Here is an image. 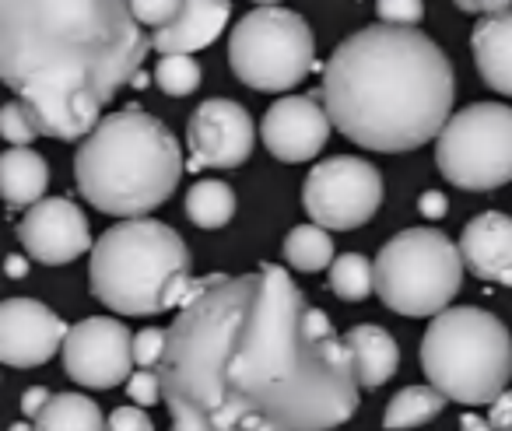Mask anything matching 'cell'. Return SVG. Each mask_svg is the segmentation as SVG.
Instances as JSON below:
<instances>
[{
    "label": "cell",
    "instance_id": "1",
    "mask_svg": "<svg viewBox=\"0 0 512 431\" xmlns=\"http://www.w3.org/2000/svg\"><path fill=\"white\" fill-rule=\"evenodd\" d=\"M155 372L169 431H330L362 386L351 347L278 263L193 281Z\"/></svg>",
    "mask_w": 512,
    "mask_h": 431
},
{
    "label": "cell",
    "instance_id": "2",
    "mask_svg": "<svg viewBox=\"0 0 512 431\" xmlns=\"http://www.w3.org/2000/svg\"><path fill=\"white\" fill-rule=\"evenodd\" d=\"M148 50L130 4L0 0V78L43 137H92L102 106L134 85Z\"/></svg>",
    "mask_w": 512,
    "mask_h": 431
},
{
    "label": "cell",
    "instance_id": "3",
    "mask_svg": "<svg viewBox=\"0 0 512 431\" xmlns=\"http://www.w3.org/2000/svg\"><path fill=\"white\" fill-rule=\"evenodd\" d=\"M453 67L418 29L369 25L323 67L320 99L330 123L369 151H414L453 120Z\"/></svg>",
    "mask_w": 512,
    "mask_h": 431
},
{
    "label": "cell",
    "instance_id": "4",
    "mask_svg": "<svg viewBox=\"0 0 512 431\" xmlns=\"http://www.w3.org/2000/svg\"><path fill=\"white\" fill-rule=\"evenodd\" d=\"M183 169L172 130L141 109L106 116L74 155V179L88 204L130 221L162 207Z\"/></svg>",
    "mask_w": 512,
    "mask_h": 431
},
{
    "label": "cell",
    "instance_id": "5",
    "mask_svg": "<svg viewBox=\"0 0 512 431\" xmlns=\"http://www.w3.org/2000/svg\"><path fill=\"white\" fill-rule=\"evenodd\" d=\"M88 281L106 309L120 316H158L190 298V249L179 232L155 218L123 221L92 246Z\"/></svg>",
    "mask_w": 512,
    "mask_h": 431
},
{
    "label": "cell",
    "instance_id": "6",
    "mask_svg": "<svg viewBox=\"0 0 512 431\" xmlns=\"http://www.w3.org/2000/svg\"><path fill=\"white\" fill-rule=\"evenodd\" d=\"M421 368L446 400L484 407L495 403L512 379V337L498 316L456 305L428 323Z\"/></svg>",
    "mask_w": 512,
    "mask_h": 431
},
{
    "label": "cell",
    "instance_id": "7",
    "mask_svg": "<svg viewBox=\"0 0 512 431\" xmlns=\"http://www.w3.org/2000/svg\"><path fill=\"white\" fill-rule=\"evenodd\" d=\"M376 295L400 316H442L460 291V246L435 228H407L376 256Z\"/></svg>",
    "mask_w": 512,
    "mask_h": 431
},
{
    "label": "cell",
    "instance_id": "8",
    "mask_svg": "<svg viewBox=\"0 0 512 431\" xmlns=\"http://www.w3.org/2000/svg\"><path fill=\"white\" fill-rule=\"evenodd\" d=\"M313 32L306 18L281 4H260L228 36V64L256 92H288L313 71Z\"/></svg>",
    "mask_w": 512,
    "mask_h": 431
},
{
    "label": "cell",
    "instance_id": "9",
    "mask_svg": "<svg viewBox=\"0 0 512 431\" xmlns=\"http://www.w3.org/2000/svg\"><path fill=\"white\" fill-rule=\"evenodd\" d=\"M439 172L460 190H498L512 183V109L474 102L460 109L435 141Z\"/></svg>",
    "mask_w": 512,
    "mask_h": 431
},
{
    "label": "cell",
    "instance_id": "10",
    "mask_svg": "<svg viewBox=\"0 0 512 431\" xmlns=\"http://www.w3.org/2000/svg\"><path fill=\"white\" fill-rule=\"evenodd\" d=\"M309 218L327 232L362 228L383 204V176L365 158H327L302 183Z\"/></svg>",
    "mask_w": 512,
    "mask_h": 431
},
{
    "label": "cell",
    "instance_id": "11",
    "mask_svg": "<svg viewBox=\"0 0 512 431\" xmlns=\"http://www.w3.org/2000/svg\"><path fill=\"white\" fill-rule=\"evenodd\" d=\"M134 365V337L109 316L81 319L64 340V368L78 386L113 389L134 379Z\"/></svg>",
    "mask_w": 512,
    "mask_h": 431
},
{
    "label": "cell",
    "instance_id": "12",
    "mask_svg": "<svg viewBox=\"0 0 512 431\" xmlns=\"http://www.w3.org/2000/svg\"><path fill=\"white\" fill-rule=\"evenodd\" d=\"M186 144H190L186 169H235L253 155V116L232 99H207L193 109Z\"/></svg>",
    "mask_w": 512,
    "mask_h": 431
},
{
    "label": "cell",
    "instance_id": "13",
    "mask_svg": "<svg viewBox=\"0 0 512 431\" xmlns=\"http://www.w3.org/2000/svg\"><path fill=\"white\" fill-rule=\"evenodd\" d=\"M67 333L71 326L36 298H8L0 305V358L11 368L46 365L64 351Z\"/></svg>",
    "mask_w": 512,
    "mask_h": 431
},
{
    "label": "cell",
    "instance_id": "14",
    "mask_svg": "<svg viewBox=\"0 0 512 431\" xmlns=\"http://www.w3.org/2000/svg\"><path fill=\"white\" fill-rule=\"evenodd\" d=\"M330 127L334 123H330L320 92L288 95V99H278L267 109L264 123H260V137L278 162H309L323 151Z\"/></svg>",
    "mask_w": 512,
    "mask_h": 431
},
{
    "label": "cell",
    "instance_id": "15",
    "mask_svg": "<svg viewBox=\"0 0 512 431\" xmlns=\"http://www.w3.org/2000/svg\"><path fill=\"white\" fill-rule=\"evenodd\" d=\"M18 239L25 242L32 260L46 263V267H60L71 263L92 246V228L78 204L64 197H50L25 211L18 221Z\"/></svg>",
    "mask_w": 512,
    "mask_h": 431
},
{
    "label": "cell",
    "instance_id": "16",
    "mask_svg": "<svg viewBox=\"0 0 512 431\" xmlns=\"http://www.w3.org/2000/svg\"><path fill=\"white\" fill-rule=\"evenodd\" d=\"M463 267L474 277L512 288V218L509 214H477L460 235Z\"/></svg>",
    "mask_w": 512,
    "mask_h": 431
},
{
    "label": "cell",
    "instance_id": "17",
    "mask_svg": "<svg viewBox=\"0 0 512 431\" xmlns=\"http://www.w3.org/2000/svg\"><path fill=\"white\" fill-rule=\"evenodd\" d=\"M228 15L232 8L218 0H186L179 4V15L151 36V50H158L162 57H190L221 36Z\"/></svg>",
    "mask_w": 512,
    "mask_h": 431
},
{
    "label": "cell",
    "instance_id": "18",
    "mask_svg": "<svg viewBox=\"0 0 512 431\" xmlns=\"http://www.w3.org/2000/svg\"><path fill=\"white\" fill-rule=\"evenodd\" d=\"M470 46H474V60L484 85L512 99V8L502 15L481 18L474 25Z\"/></svg>",
    "mask_w": 512,
    "mask_h": 431
},
{
    "label": "cell",
    "instance_id": "19",
    "mask_svg": "<svg viewBox=\"0 0 512 431\" xmlns=\"http://www.w3.org/2000/svg\"><path fill=\"white\" fill-rule=\"evenodd\" d=\"M344 344H348L351 354H355L358 382H362V386L376 389V386H383L393 372H397L400 347H397V340L383 330V326H372V323L355 326V330H348Z\"/></svg>",
    "mask_w": 512,
    "mask_h": 431
},
{
    "label": "cell",
    "instance_id": "20",
    "mask_svg": "<svg viewBox=\"0 0 512 431\" xmlns=\"http://www.w3.org/2000/svg\"><path fill=\"white\" fill-rule=\"evenodd\" d=\"M46 183H50V165L43 155L32 148H11L0 158V186H4V200L11 207H36L43 204Z\"/></svg>",
    "mask_w": 512,
    "mask_h": 431
},
{
    "label": "cell",
    "instance_id": "21",
    "mask_svg": "<svg viewBox=\"0 0 512 431\" xmlns=\"http://www.w3.org/2000/svg\"><path fill=\"white\" fill-rule=\"evenodd\" d=\"M109 421L102 417L99 403L81 393H57L50 407L36 417V431H106Z\"/></svg>",
    "mask_w": 512,
    "mask_h": 431
},
{
    "label": "cell",
    "instance_id": "22",
    "mask_svg": "<svg viewBox=\"0 0 512 431\" xmlns=\"http://www.w3.org/2000/svg\"><path fill=\"white\" fill-rule=\"evenodd\" d=\"M442 407H446V396L435 386H407L386 403L383 428L386 431L418 428V424H428L432 417H439Z\"/></svg>",
    "mask_w": 512,
    "mask_h": 431
},
{
    "label": "cell",
    "instance_id": "23",
    "mask_svg": "<svg viewBox=\"0 0 512 431\" xmlns=\"http://www.w3.org/2000/svg\"><path fill=\"white\" fill-rule=\"evenodd\" d=\"M235 214V193L218 179H197L186 193V218L197 228H221Z\"/></svg>",
    "mask_w": 512,
    "mask_h": 431
},
{
    "label": "cell",
    "instance_id": "24",
    "mask_svg": "<svg viewBox=\"0 0 512 431\" xmlns=\"http://www.w3.org/2000/svg\"><path fill=\"white\" fill-rule=\"evenodd\" d=\"M285 260L292 263L295 270H306V274L334 267V242H330L327 228H320V225L292 228L285 239Z\"/></svg>",
    "mask_w": 512,
    "mask_h": 431
},
{
    "label": "cell",
    "instance_id": "25",
    "mask_svg": "<svg viewBox=\"0 0 512 431\" xmlns=\"http://www.w3.org/2000/svg\"><path fill=\"white\" fill-rule=\"evenodd\" d=\"M330 288L344 302H362L369 291H376V267L358 253L337 256L334 267H330Z\"/></svg>",
    "mask_w": 512,
    "mask_h": 431
},
{
    "label": "cell",
    "instance_id": "26",
    "mask_svg": "<svg viewBox=\"0 0 512 431\" xmlns=\"http://www.w3.org/2000/svg\"><path fill=\"white\" fill-rule=\"evenodd\" d=\"M155 85L165 95H190L200 88V64L193 57H162L155 67Z\"/></svg>",
    "mask_w": 512,
    "mask_h": 431
},
{
    "label": "cell",
    "instance_id": "27",
    "mask_svg": "<svg viewBox=\"0 0 512 431\" xmlns=\"http://www.w3.org/2000/svg\"><path fill=\"white\" fill-rule=\"evenodd\" d=\"M0 134L8 137L15 148H29V144L39 137V123L22 102H8L4 113H0Z\"/></svg>",
    "mask_w": 512,
    "mask_h": 431
},
{
    "label": "cell",
    "instance_id": "28",
    "mask_svg": "<svg viewBox=\"0 0 512 431\" xmlns=\"http://www.w3.org/2000/svg\"><path fill=\"white\" fill-rule=\"evenodd\" d=\"M376 15L383 18V25L411 29V25H418L421 15H425V4H418V0H379Z\"/></svg>",
    "mask_w": 512,
    "mask_h": 431
},
{
    "label": "cell",
    "instance_id": "29",
    "mask_svg": "<svg viewBox=\"0 0 512 431\" xmlns=\"http://www.w3.org/2000/svg\"><path fill=\"white\" fill-rule=\"evenodd\" d=\"M130 11H134L137 22L151 25V29L158 32L179 15V4H176V0H134V4H130Z\"/></svg>",
    "mask_w": 512,
    "mask_h": 431
},
{
    "label": "cell",
    "instance_id": "30",
    "mask_svg": "<svg viewBox=\"0 0 512 431\" xmlns=\"http://www.w3.org/2000/svg\"><path fill=\"white\" fill-rule=\"evenodd\" d=\"M165 344H169V330H141L134 337V358L141 368H158V361H162L165 354Z\"/></svg>",
    "mask_w": 512,
    "mask_h": 431
},
{
    "label": "cell",
    "instance_id": "31",
    "mask_svg": "<svg viewBox=\"0 0 512 431\" xmlns=\"http://www.w3.org/2000/svg\"><path fill=\"white\" fill-rule=\"evenodd\" d=\"M127 393H130V400L141 403V407H151V403L165 400L162 379H158L155 368H141V372H134V379L127 382Z\"/></svg>",
    "mask_w": 512,
    "mask_h": 431
},
{
    "label": "cell",
    "instance_id": "32",
    "mask_svg": "<svg viewBox=\"0 0 512 431\" xmlns=\"http://www.w3.org/2000/svg\"><path fill=\"white\" fill-rule=\"evenodd\" d=\"M109 431H155V424L141 407H116L109 417Z\"/></svg>",
    "mask_w": 512,
    "mask_h": 431
},
{
    "label": "cell",
    "instance_id": "33",
    "mask_svg": "<svg viewBox=\"0 0 512 431\" xmlns=\"http://www.w3.org/2000/svg\"><path fill=\"white\" fill-rule=\"evenodd\" d=\"M491 428L495 431H512V389H505L495 403H491Z\"/></svg>",
    "mask_w": 512,
    "mask_h": 431
},
{
    "label": "cell",
    "instance_id": "34",
    "mask_svg": "<svg viewBox=\"0 0 512 431\" xmlns=\"http://www.w3.org/2000/svg\"><path fill=\"white\" fill-rule=\"evenodd\" d=\"M418 211L425 214V218L439 221L442 214L449 211V204H446V193H442V190H425V193H421V200H418Z\"/></svg>",
    "mask_w": 512,
    "mask_h": 431
},
{
    "label": "cell",
    "instance_id": "35",
    "mask_svg": "<svg viewBox=\"0 0 512 431\" xmlns=\"http://www.w3.org/2000/svg\"><path fill=\"white\" fill-rule=\"evenodd\" d=\"M50 400H53L50 389L36 386V389H29V393L22 396V410H25V414H29V417H39L46 407H50Z\"/></svg>",
    "mask_w": 512,
    "mask_h": 431
},
{
    "label": "cell",
    "instance_id": "36",
    "mask_svg": "<svg viewBox=\"0 0 512 431\" xmlns=\"http://www.w3.org/2000/svg\"><path fill=\"white\" fill-rule=\"evenodd\" d=\"M460 11H484V15H502V11H509V4L505 0H495V4H474V0H460Z\"/></svg>",
    "mask_w": 512,
    "mask_h": 431
},
{
    "label": "cell",
    "instance_id": "37",
    "mask_svg": "<svg viewBox=\"0 0 512 431\" xmlns=\"http://www.w3.org/2000/svg\"><path fill=\"white\" fill-rule=\"evenodd\" d=\"M460 431H495V428H491V421H484V417L463 414V417H460Z\"/></svg>",
    "mask_w": 512,
    "mask_h": 431
},
{
    "label": "cell",
    "instance_id": "38",
    "mask_svg": "<svg viewBox=\"0 0 512 431\" xmlns=\"http://www.w3.org/2000/svg\"><path fill=\"white\" fill-rule=\"evenodd\" d=\"M8 274L11 277H25V274H29V263H25L22 256H8Z\"/></svg>",
    "mask_w": 512,
    "mask_h": 431
},
{
    "label": "cell",
    "instance_id": "39",
    "mask_svg": "<svg viewBox=\"0 0 512 431\" xmlns=\"http://www.w3.org/2000/svg\"><path fill=\"white\" fill-rule=\"evenodd\" d=\"M11 431H36V428H29L25 421H18V424H11Z\"/></svg>",
    "mask_w": 512,
    "mask_h": 431
}]
</instances>
